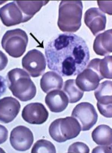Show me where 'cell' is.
Returning a JSON list of instances; mask_svg holds the SVG:
<instances>
[{
  "mask_svg": "<svg viewBox=\"0 0 112 153\" xmlns=\"http://www.w3.org/2000/svg\"><path fill=\"white\" fill-rule=\"evenodd\" d=\"M48 67L63 76L78 75L88 64L90 51L85 41L73 33H62L52 38L45 49Z\"/></svg>",
  "mask_w": 112,
  "mask_h": 153,
  "instance_id": "cell-1",
  "label": "cell"
},
{
  "mask_svg": "<svg viewBox=\"0 0 112 153\" xmlns=\"http://www.w3.org/2000/svg\"><path fill=\"white\" fill-rule=\"evenodd\" d=\"M7 79L9 90L21 101H29L36 96V86L28 73L24 69H12L8 73Z\"/></svg>",
  "mask_w": 112,
  "mask_h": 153,
  "instance_id": "cell-2",
  "label": "cell"
},
{
  "mask_svg": "<svg viewBox=\"0 0 112 153\" xmlns=\"http://www.w3.org/2000/svg\"><path fill=\"white\" fill-rule=\"evenodd\" d=\"M83 4L81 1H62L59 6L58 26L64 32L74 33L81 25Z\"/></svg>",
  "mask_w": 112,
  "mask_h": 153,
  "instance_id": "cell-3",
  "label": "cell"
},
{
  "mask_svg": "<svg viewBox=\"0 0 112 153\" xmlns=\"http://www.w3.org/2000/svg\"><path fill=\"white\" fill-rule=\"evenodd\" d=\"M81 128L76 119L73 117L56 119L49 127V131L52 139L59 143L76 138Z\"/></svg>",
  "mask_w": 112,
  "mask_h": 153,
  "instance_id": "cell-4",
  "label": "cell"
},
{
  "mask_svg": "<svg viewBox=\"0 0 112 153\" xmlns=\"http://www.w3.org/2000/svg\"><path fill=\"white\" fill-rule=\"evenodd\" d=\"M28 38L25 31L17 29L7 31L2 39L1 45L10 56L18 58L26 51Z\"/></svg>",
  "mask_w": 112,
  "mask_h": 153,
  "instance_id": "cell-5",
  "label": "cell"
},
{
  "mask_svg": "<svg viewBox=\"0 0 112 153\" xmlns=\"http://www.w3.org/2000/svg\"><path fill=\"white\" fill-rule=\"evenodd\" d=\"M80 124L81 130L86 131L91 129L97 122L98 114L93 105L87 102L77 105L71 114Z\"/></svg>",
  "mask_w": 112,
  "mask_h": 153,
  "instance_id": "cell-6",
  "label": "cell"
},
{
  "mask_svg": "<svg viewBox=\"0 0 112 153\" xmlns=\"http://www.w3.org/2000/svg\"><path fill=\"white\" fill-rule=\"evenodd\" d=\"M112 83L111 81H105L99 85L94 92L99 112L107 118L112 117Z\"/></svg>",
  "mask_w": 112,
  "mask_h": 153,
  "instance_id": "cell-7",
  "label": "cell"
},
{
  "mask_svg": "<svg viewBox=\"0 0 112 153\" xmlns=\"http://www.w3.org/2000/svg\"><path fill=\"white\" fill-rule=\"evenodd\" d=\"M46 61L42 52L37 49L29 51L23 58V68L32 77L43 74L46 68Z\"/></svg>",
  "mask_w": 112,
  "mask_h": 153,
  "instance_id": "cell-8",
  "label": "cell"
},
{
  "mask_svg": "<svg viewBox=\"0 0 112 153\" xmlns=\"http://www.w3.org/2000/svg\"><path fill=\"white\" fill-rule=\"evenodd\" d=\"M34 141L33 134L29 128L19 126L12 130L10 136V142L16 151H25L29 150Z\"/></svg>",
  "mask_w": 112,
  "mask_h": 153,
  "instance_id": "cell-9",
  "label": "cell"
},
{
  "mask_svg": "<svg viewBox=\"0 0 112 153\" xmlns=\"http://www.w3.org/2000/svg\"><path fill=\"white\" fill-rule=\"evenodd\" d=\"M22 116L24 120L29 124L41 125L47 120L49 113L42 103H32L24 108Z\"/></svg>",
  "mask_w": 112,
  "mask_h": 153,
  "instance_id": "cell-10",
  "label": "cell"
},
{
  "mask_svg": "<svg viewBox=\"0 0 112 153\" xmlns=\"http://www.w3.org/2000/svg\"><path fill=\"white\" fill-rule=\"evenodd\" d=\"M84 22L93 35L96 36L105 29L107 18L99 8H91L85 13Z\"/></svg>",
  "mask_w": 112,
  "mask_h": 153,
  "instance_id": "cell-11",
  "label": "cell"
},
{
  "mask_svg": "<svg viewBox=\"0 0 112 153\" xmlns=\"http://www.w3.org/2000/svg\"><path fill=\"white\" fill-rule=\"evenodd\" d=\"M0 18L7 27L24 23L23 15L15 1L6 4L0 8Z\"/></svg>",
  "mask_w": 112,
  "mask_h": 153,
  "instance_id": "cell-12",
  "label": "cell"
},
{
  "mask_svg": "<svg viewBox=\"0 0 112 153\" xmlns=\"http://www.w3.org/2000/svg\"><path fill=\"white\" fill-rule=\"evenodd\" d=\"M21 104L12 97H7L0 100V122L8 123L15 119L19 113Z\"/></svg>",
  "mask_w": 112,
  "mask_h": 153,
  "instance_id": "cell-13",
  "label": "cell"
},
{
  "mask_svg": "<svg viewBox=\"0 0 112 153\" xmlns=\"http://www.w3.org/2000/svg\"><path fill=\"white\" fill-rule=\"evenodd\" d=\"M101 80L95 71L86 67L78 75L75 82L77 85L82 91L90 92L96 90Z\"/></svg>",
  "mask_w": 112,
  "mask_h": 153,
  "instance_id": "cell-14",
  "label": "cell"
},
{
  "mask_svg": "<svg viewBox=\"0 0 112 153\" xmlns=\"http://www.w3.org/2000/svg\"><path fill=\"white\" fill-rule=\"evenodd\" d=\"M45 102L52 112L59 113L66 110L69 104L67 96L63 91L52 90L48 93Z\"/></svg>",
  "mask_w": 112,
  "mask_h": 153,
  "instance_id": "cell-15",
  "label": "cell"
},
{
  "mask_svg": "<svg viewBox=\"0 0 112 153\" xmlns=\"http://www.w3.org/2000/svg\"><path fill=\"white\" fill-rule=\"evenodd\" d=\"M112 62L111 56H106L102 59L96 58L89 62L87 68L95 71L101 80L104 79H111Z\"/></svg>",
  "mask_w": 112,
  "mask_h": 153,
  "instance_id": "cell-16",
  "label": "cell"
},
{
  "mask_svg": "<svg viewBox=\"0 0 112 153\" xmlns=\"http://www.w3.org/2000/svg\"><path fill=\"white\" fill-rule=\"evenodd\" d=\"M112 29L99 34L95 39L93 50L97 55L101 56H108L112 53Z\"/></svg>",
  "mask_w": 112,
  "mask_h": 153,
  "instance_id": "cell-17",
  "label": "cell"
},
{
  "mask_svg": "<svg viewBox=\"0 0 112 153\" xmlns=\"http://www.w3.org/2000/svg\"><path fill=\"white\" fill-rule=\"evenodd\" d=\"M63 83L62 76L54 71H49L44 74L40 82L41 88L45 93L52 90H61Z\"/></svg>",
  "mask_w": 112,
  "mask_h": 153,
  "instance_id": "cell-18",
  "label": "cell"
},
{
  "mask_svg": "<svg viewBox=\"0 0 112 153\" xmlns=\"http://www.w3.org/2000/svg\"><path fill=\"white\" fill-rule=\"evenodd\" d=\"M22 12L24 22H26L39 12L42 7L46 5L49 1H15Z\"/></svg>",
  "mask_w": 112,
  "mask_h": 153,
  "instance_id": "cell-19",
  "label": "cell"
},
{
  "mask_svg": "<svg viewBox=\"0 0 112 153\" xmlns=\"http://www.w3.org/2000/svg\"><path fill=\"white\" fill-rule=\"evenodd\" d=\"M92 137L94 141L98 145H112V129L106 125H100L93 130Z\"/></svg>",
  "mask_w": 112,
  "mask_h": 153,
  "instance_id": "cell-20",
  "label": "cell"
},
{
  "mask_svg": "<svg viewBox=\"0 0 112 153\" xmlns=\"http://www.w3.org/2000/svg\"><path fill=\"white\" fill-rule=\"evenodd\" d=\"M63 90L69 99V102L75 103L81 100L84 94L77 85L74 79H69L65 82Z\"/></svg>",
  "mask_w": 112,
  "mask_h": 153,
  "instance_id": "cell-21",
  "label": "cell"
},
{
  "mask_svg": "<svg viewBox=\"0 0 112 153\" xmlns=\"http://www.w3.org/2000/svg\"><path fill=\"white\" fill-rule=\"evenodd\" d=\"M32 153H56L55 146L50 141L40 140L37 141L32 147Z\"/></svg>",
  "mask_w": 112,
  "mask_h": 153,
  "instance_id": "cell-22",
  "label": "cell"
},
{
  "mask_svg": "<svg viewBox=\"0 0 112 153\" xmlns=\"http://www.w3.org/2000/svg\"><path fill=\"white\" fill-rule=\"evenodd\" d=\"M90 149L84 143L77 142L74 143L69 147L68 153L90 152Z\"/></svg>",
  "mask_w": 112,
  "mask_h": 153,
  "instance_id": "cell-23",
  "label": "cell"
},
{
  "mask_svg": "<svg viewBox=\"0 0 112 153\" xmlns=\"http://www.w3.org/2000/svg\"><path fill=\"white\" fill-rule=\"evenodd\" d=\"M98 5L100 10L103 12L108 14L112 15V1H97Z\"/></svg>",
  "mask_w": 112,
  "mask_h": 153,
  "instance_id": "cell-24",
  "label": "cell"
},
{
  "mask_svg": "<svg viewBox=\"0 0 112 153\" xmlns=\"http://www.w3.org/2000/svg\"><path fill=\"white\" fill-rule=\"evenodd\" d=\"M8 132L5 127L0 125V144L4 143L8 137Z\"/></svg>",
  "mask_w": 112,
  "mask_h": 153,
  "instance_id": "cell-25",
  "label": "cell"
},
{
  "mask_svg": "<svg viewBox=\"0 0 112 153\" xmlns=\"http://www.w3.org/2000/svg\"><path fill=\"white\" fill-rule=\"evenodd\" d=\"M92 153H112V145L99 146L94 149Z\"/></svg>",
  "mask_w": 112,
  "mask_h": 153,
  "instance_id": "cell-26",
  "label": "cell"
},
{
  "mask_svg": "<svg viewBox=\"0 0 112 153\" xmlns=\"http://www.w3.org/2000/svg\"><path fill=\"white\" fill-rule=\"evenodd\" d=\"M8 63V59L2 51H0V71L4 70Z\"/></svg>",
  "mask_w": 112,
  "mask_h": 153,
  "instance_id": "cell-27",
  "label": "cell"
},
{
  "mask_svg": "<svg viewBox=\"0 0 112 153\" xmlns=\"http://www.w3.org/2000/svg\"><path fill=\"white\" fill-rule=\"evenodd\" d=\"M6 89L5 79L2 76H0V97L5 93Z\"/></svg>",
  "mask_w": 112,
  "mask_h": 153,
  "instance_id": "cell-28",
  "label": "cell"
}]
</instances>
